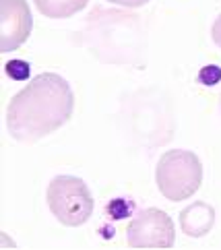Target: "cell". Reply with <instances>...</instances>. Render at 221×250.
Segmentation results:
<instances>
[{
    "instance_id": "cell-4",
    "label": "cell",
    "mask_w": 221,
    "mask_h": 250,
    "mask_svg": "<svg viewBox=\"0 0 221 250\" xmlns=\"http://www.w3.org/2000/svg\"><path fill=\"white\" fill-rule=\"evenodd\" d=\"M48 207L62 226L79 228L89 221L93 213V196L85 180L77 176L52 178L46 192Z\"/></svg>"
},
{
    "instance_id": "cell-7",
    "label": "cell",
    "mask_w": 221,
    "mask_h": 250,
    "mask_svg": "<svg viewBox=\"0 0 221 250\" xmlns=\"http://www.w3.org/2000/svg\"><path fill=\"white\" fill-rule=\"evenodd\" d=\"M180 226L190 238L207 236L215 226V209L209 203H192L180 213Z\"/></svg>"
},
{
    "instance_id": "cell-10",
    "label": "cell",
    "mask_w": 221,
    "mask_h": 250,
    "mask_svg": "<svg viewBox=\"0 0 221 250\" xmlns=\"http://www.w3.org/2000/svg\"><path fill=\"white\" fill-rule=\"evenodd\" d=\"M105 211H108V215L112 219H124V217L130 215L132 203L128 199H112L108 203V207H105Z\"/></svg>"
},
{
    "instance_id": "cell-1",
    "label": "cell",
    "mask_w": 221,
    "mask_h": 250,
    "mask_svg": "<svg viewBox=\"0 0 221 250\" xmlns=\"http://www.w3.org/2000/svg\"><path fill=\"white\" fill-rule=\"evenodd\" d=\"M73 110L75 95L66 79L56 73H41L8 102V135L21 143L40 141L64 126Z\"/></svg>"
},
{
    "instance_id": "cell-2",
    "label": "cell",
    "mask_w": 221,
    "mask_h": 250,
    "mask_svg": "<svg viewBox=\"0 0 221 250\" xmlns=\"http://www.w3.org/2000/svg\"><path fill=\"white\" fill-rule=\"evenodd\" d=\"M87 42L97 58L126 62L143 50V29L139 17L120 11L95 8L87 23Z\"/></svg>"
},
{
    "instance_id": "cell-6",
    "label": "cell",
    "mask_w": 221,
    "mask_h": 250,
    "mask_svg": "<svg viewBox=\"0 0 221 250\" xmlns=\"http://www.w3.org/2000/svg\"><path fill=\"white\" fill-rule=\"evenodd\" d=\"M33 29V17L27 0H0V50L21 48Z\"/></svg>"
},
{
    "instance_id": "cell-11",
    "label": "cell",
    "mask_w": 221,
    "mask_h": 250,
    "mask_svg": "<svg viewBox=\"0 0 221 250\" xmlns=\"http://www.w3.org/2000/svg\"><path fill=\"white\" fill-rule=\"evenodd\" d=\"M199 81L202 83V85H207V87H211V85H215V83H219L221 81V68L219 66H205L199 73Z\"/></svg>"
},
{
    "instance_id": "cell-13",
    "label": "cell",
    "mask_w": 221,
    "mask_h": 250,
    "mask_svg": "<svg viewBox=\"0 0 221 250\" xmlns=\"http://www.w3.org/2000/svg\"><path fill=\"white\" fill-rule=\"evenodd\" d=\"M211 38H213V42L217 43V48L221 50V15L215 19L213 27H211Z\"/></svg>"
},
{
    "instance_id": "cell-8",
    "label": "cell",
    "mask_w": 221,
    "mask_h": 250,
    "mask_svg": "<svg viewBox=\"0 0 221 250\" xmlns=\"http://www.w3.org/2000/svg\"><path fill=\"white\" fill-rule=\"evenodd\" d=\"M35 8L48 19H68L81 13L89 0H33Z\"/></svg>"
},
{
    "instance_id": "cell-9",
    "label": "cell",
    "mask_w": 221,
    "mask_h": 250,
    "mask_svg": "<svg viewBox=\"0 0 221 250\" xmlns=\"http://www.w3.org/2000/svg\"><path fill=\"white\" fill-rule=\"evenodd\" d=\"M4 73L8 79H13V81H25V79H29V75H31V66H29V62H25V60H8L4 64Z\"/></svg>"
},
{
    "instance_id": "cell-14",
    "label": "cell",
    "mask_w": 221,
    "mask_h": 250,
    "mask_svg": "<svg viewBox=\"0 0 221 250\" xmlns=\"http://www.w3.org/2000/svg\"><path fill=\"white\" fill-rule=\"evenodd\" d=\"M219 114H221V97H219Z\"/></svg>"
},
{
    "instance_id": "cell-12",
    "label": "cell",
    "mask_w": 221,
    "mask_h": 250,
    "mask_svg": "<svg viewBox=\"0 0 221 250\" xmlns=\"http://www.w3.org/2000/svg\"><path fill=\"white\" fill-rule=\"evenodd\" d=\"M112 4H118V6H126V8H139V6H145L147 2L151 0H108Z\"/></svg>"
},
{
    "instance_id": "cell-5",
    "label": "cell",
    "mask_w": 221,
    "mask_h": 250,
    "mask_svg": "<svg viewBox=\"0 0 221 250\" xmlns=\"http://www.w3.org/2000/svg\"><path fill=\"white\" fill-rule=\"evenodd\" d=\"M126 242L130 248H172L176 242L174 221L161 209H143L130 219Z\"/></svg>"
},
{
    "instance_id": "cell-3",
    "label": "cell",
    "mask_w": 221,
    "mask_h": 250,
    "mask_svg": "<svg viewBox=\"0 0 221 250\" xmlns=\"http://www.w3.org/2000/svg\"><path fill=\"white\" fill-rule=\"evenodd\" d=\"M157 188L167 201H186L202 184V164L188 149H172L159 157L155 167Z\"/></svg>"
}]
</instances>
